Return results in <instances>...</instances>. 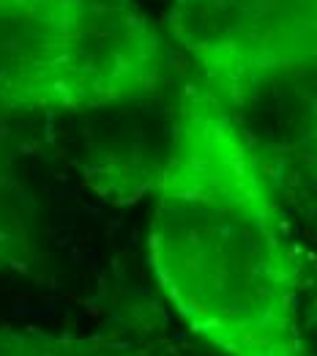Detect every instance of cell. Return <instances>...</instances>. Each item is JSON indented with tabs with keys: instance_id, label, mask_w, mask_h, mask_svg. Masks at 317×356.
I'll use <instances>...</instances> for the list:
<instances>
[{
	"instance_id": "6da1fadb",
	"label": "cell",
	"mask_w": 317,
	"mask_h": 356,
	"mask_svg": "<svg viewBox=\"0 0 317 356\" xmlns=\"http://www.w3.org/2000/svg\"><path fill=\"white\" fill-rule=\"evenodd\" d=\"M279 192L246 137L194 83L175 110L148 261L181 321L225 356H298L304 274Z\"/></svg>"
},
{
	"instance_id": "7a4b0ae2",
	"label": "cell",
	"mask_w": 317,
	"mask_h": 356,
	"mask_svg": "<svg viewBox=\"0 0 317 356\" xmlns=\"http://www.w3.org/2000/svg\"><path fill=\"white\" fill-rule=\"evenodd\" d=\"M167 31L276 192L317 200V0H173Z\"/></svg>"
},
{
	"instance_id": "3957f363",
	"label": "cell",
	"mask_w": 317,
	"mask_h": 356,
	"mask_svg": "<svg viewBox=\"0 0 317 356\" xmlns=\"http://www.w3.org/2000/svg\"><path fill=\"white\" fill-rule=\"evenodd\" d=\"M85 0H0V118L80 113L77 36Z\"/></svg>"
},
{
	"instance_id": "277c9868",
	"label": "cell",
	"mask_w": 317,
	"mask_h": 356,
	"mask_svg": "<svg viewBox=\"0 0 317 356\" xmlns=\"http://www.w3.org/2000/svg\"><path fill=\"white\" fill-rule=\"evenodd\" d=\"M0 356H132V351L101 337H66L31 329H0Z\"/></svg>"
},
{
	"instance_id": "5b68a950",
	"label": "cell",
	"mask_w": 317,
	"mask_h": 356,
	"mask_svg": "<svg viewBox=\"0 0 317 356\" xmlns=\"http://www.w3.org/2000/svg\"><path fill=\"white\" fill-rule=\"evenodd\" d=\"M28 250L25 195L0 168V264H19Z\"/></svg>"
},
{
	"instance_id": "8992f818",
	"label": "cell",
	"mask_w": 317,
	"mask_h": 356,
	"mask_svg": "<svg viewBox=\"0 0 317 356\" xmlns=\"http://www.w3.org/2000/svg\"><path fill=\"white\" fill-rule=\"evenodd\" d=\"M298 356H317V296L309 299L304 291L301 305V351Z\"/></svg>"
},
{
	"instance_id": "52a82bcc",
	"label": "cell",
	"mask_w": 317,
	"mask_h": 356,
	"mask_svg": "<svg viewBox=\"0 0 317 356\" xmlns=\"http://www.w3.org/2000/svg\"><path fill=\"white\" fill-rule=\"evenodd\" d=\"M132 356H135V354H132Z\"/></svg>"
}]
</instances>
